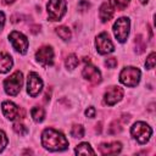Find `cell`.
<instances>
[{
  "label": "cell",
  "instance_id": "cell-28",
  "mask_svg": "<svg viewBox=\"0 0 156 156\" xmlns=\"http://www.w3.org/2000/svg\"><path fill=\"white\" fill-rule=\"evenodd\" d=\"M105 66L108 67V68H115L117 66V60L116 57H108L106 61H105Z\"/></svg>",
  "mask_w": 156,
  "mask_h": 156
},
{
  "label": "cell",
  "instance_id": "cell-19",
  "mask_svg": "<svg viewBox=\"0 0 156 156\" xmlns=\"http://www.w3.org/2000/svg\"><path fill=\"white\" fill-rule=\"evenodd\" d=\"M56 33H57V35H58L61 39H63V40H68V39L71 38V29H69L68 27H66V26L57 27V28H56Z\"/></svg>",
  "mask_w": 156,
  "mask_h": 156
},
{
  "label": "cell",
  "instance_id": "cell-10",
  "mask_svg": "<svg viewBox=\"0 0 156 156\" xmlns=\"http://www.w3.org/2000/svg\"><path fill=\"white\" fill-rule=\"evenodd\" d=\"M43 88V80L41 78L35 73L30 72L28 74V82H27V91L32 98H35Z\"/></svg>",
  "mask_w": 156,
  "mask_h": 156
},
{
  "label": "cell",
  "instance_id": "cell-2",
  "mask_svg": "<svg viewBox=\"0 0 156 156\" xmlns=\"http://www.w3.org/2000/svg\"><path fill=\"white\" fill-rule=\"evenodd\" d=\"M22 84H23V76L20 71L15 72L13 74H11L9 78L5 79L4 82V88H5V91L9 94V95H17L22 88Z\"/></svg>",
  "mask_w": 156,
  "mask_h": 156
},
{
  "label": "cell",
  "instance_id": "cell-4",
  "mask_svg": "<svg viewBox=\"0 0 156 156\" xmlns=\"http://www.w3.org/2000/svg\"><path fill=\"white\" fill-rule=\"evenodd\" d=\"M46 9H48V15L50 21H60L66 13V1L49 0Z\"/></svg>",
  "mask_w": 156,
  "mask_h": 156
},
{
  "label": "cell",
  "instance_id": "cell-23",
  "mask_svg": "<svg viewBox=\"0 0 156 156\" xmlns=\"http://www.w3.org/2000/svg\"><path fill=\"white\" fill-rule=\"evenodd\" d=\"M13 130H15L17 134H20V135H26V134L28 133V128H27L23 123H21V122H16V123L13 124Z\"/></svg>",
  "mask_w": 156,
  "mask_h": 156
},
{
  "label": "cell",
  "instance_id": "cell-21",
  "mask_svg": "<svg viewBox=\"0 0 156 156\" xmlns=\"http://www.w3.org/2000/svg\"><path fill=\"white\" fill-rule=\"evenodd\" d=\"M71 135L73 138H83L84 135V128L80 124H74L71 129Z\"/></svg>",
  "mask_w": 156,
  "mask_h": 156
},
{
  "label": "cell",
  "instance_id": "cell-1",
  "mask_svg": "<svg viewBox=\"0 0 156 156\" xmlns=\"http://www.w3.org/2000/svg\"><path fill=\"white\" fill-rule=\"evenodd\" d=\"M43 146L50 151H62L68 147V141L65 135L52 128H46L41 135Z\"/></svg>",
  "mask_w": 156,
  "mask_h": 156
},
{
  "label": "cell",
  "instance_id": "cell-6",
  "mask_svg": "<svg viewBox=\"0 0 156 156\" xmlns=\"http://www.w3.org/2000/svg\"><path fill=\"white\" fill-rule=\"evenodd\" d=\"M129 20L127 17H122V18H118L115 24H113V33H115V37L117 38V40L119 43H124L129 35Z\"/></svg>",
  "mask_w": 156,
  "mask_h": 156
},
{
  "label": "cell",
  "instance_id": "cell-30",
  "mask_svg": "<svg viewBox=\"0 0 156 156\" xmlns=\"http://www.w3.org/2000/svg\"><path fill=\"white\" fill-rule=\"evenodd\" d=\"M85 116H88V117H90V118L95 117V108H94L93 106L88 107V108L85 110Z\"/></svg>",
  "mask_w": 156,
  "mask_h": 156
},
{
  "label": "cell",
  "instance_id": "cell-11",
  "mask_svg": "<svg viewBox=\"0 0 156 156\" xmlns=\"http://www.w3.org/2000/svg\"><path fill=\"white\" fill-rule=\"evenodd\" d=\"M35 58L37 61L48 67V66H51L54 63V50L51 46H43L40 48L37 52H35Z\"/></svg>",
  "mask_w": 156,
  "mask_h": 156
},
{
  "label": "cell",
  "instance_id": "cell-18",
  "mask_svg": "<svg viewBox=\"0 0 156 156\" xmlns=\"http://www.w3.org/2000/svg\"><path fill=\"white\" fill-rule=\"evenodd\" d=\"M30 115H32V118L35 121V122H41L45 117V111L43 107H39V106H35L32 108L30 111Z\"/></svg>",
  "mask_w": 156,
  "mask_h": 156
},
{
  "label": "cell",
  "instance_id": "cell-8",
  "mask_svg": "<svg viewBox=\"0 0 156 156\" xmlns=\"http://www.w3.org/2000/svg\"><path fill=\"white\" fill-rule=\"evenodd\" d=\"M95 45H96L98 52L101 54V55L110 54V52H112L113 49H115V46H113V44H112V41H111L108 34L105 33V32H102L101 34H99V35L96 37Z\"/></svg>",
  "mask_w": 156,
  "mask_h": 156
},
{
  "label": "cell",
  "instance_id": "cell-24",
  "mask_svg": "<svg viewBox=\"0 0 156 156\" xmlns=\"http://www.w3.org/2000/svg\"><path fill=\"white\" fill-rule=\"evenodd\" d=\"M121 130H122V126H121L119 121H113V122L110 124V127H108V133H110V134H117V133H119Z\"/></svg>",
  "mask_w": 156,
  "mask_h": 156
},
{
  "label": "cell",
  "instance_id": "cell-16",
  "mask_svg": "<svg viewBox=\"0 0 156 156\" xmlns=\"http://www.w3.org/2000/svg\"><path fill=\"white\" fill-rule=\"evenodd\" d=\"M99 16H100V20H101L102 22H108V21L112 18V16H113V10H112V7H111L107 2L102 4L101 7H100V11H99Z\"/></svg>",
  "mask_w": 156,
  "mask_h": 156
},
{
  "label": "cell",
  "instance_id": "cell-31",
  "mask_svg": "<svg viewBox=\"0 0 156 156\" xmlns=\"http://www.w3.org/2000/svg\"><path fill=\"white\" fill-rule=\"evenodd\" d=\"M4 24H5V15H4V12L0 11V32L2 30Z\"/></svg>",
  "mask_w": 156,
  "mask_h": 156
},
{
  "label": "cell",
  "instance_id": "cell-25",
  "mask_svg": "<svg viewBox=\"0 0 156 156\" xmlns=\"http://www.w3.org/2000/svg\"><path fill=\"white\" fill-rule=\"evenodd\" d=\"M135 50H136V52L138 54H141L143 51H144V49H145V43H144V39L140 37V35H138L136 38H135Z\"/></svg>",
  "mask_w": 156,
  "mask_h": 156
},
{
  "label": "cell",
  "instance_id": "cell-7",
  "mask_svg": "<svg viewBox=\"0 0 156 156\" xmlns=\"http://www.w3.org/2000/svg\"><path fill=\"white\" fill-rule=\"evenodd\" d=\"M9 39L13 46V49L16 51H18L20 54H26L27 52V49H28V39L26 35H23L22 33L17 32V30H13L10 33L9 35Z\"/></svg>",
  "mask_w": 156,
  "mask_h": 156
},
{
  "label": "cell",
  "instance_id": "cell-20",
  "mask_svg": "<svg viewBox=\"0 0 156 156\" xmlns=\"http://www.w3.org/2000/svg\"><path fill=\"white\" fill-rule=\"evenodd\" d=\"M78 58H77V56L74 55V54H71L67 58H66V62H65V65H66V67L68 68V69H74L76 67H77V65H78Z\"/></svg>",
  "mask_w": 156,
  "mask_h": 156
},
{
  "label": "cell",
  "instance_id": "cell-22",
  "mask_svg": "<svg viewBox=\"0 0 156 156\" xmlns=\"http://www.w3.org/2000/svg\"><path fill=\"white\" fill-rule=\"evenodd\" d=\"M130 0H110L111 5L117 10H124Z\"/></svg>",
  "mask_w": 156,
  "mask_h": 156
},
{
  "label": "cell",
  "instance_id": "cell-5",
  "mask_svg": "<svg viewBox=\"0 0 156 156\" xmlns=\"http://www.w3.org/2000/svg\"><path fill=\"white\" fill-rule=\"evenodd\" d=\"M140 71L136 67H126L119 74V80L127 87H135L140 80Z\"/></svg>",
  "mask_w": 156,
  "mask_h": 156
},
{
  "label": "cell",
  "instance_id": "cell-15",
  "mask_svg": "<svg viewBox=\"0 0 156 156\" xmlns=\"http://www.w3.org/2000/svg\"><path fill=\"white\" fill-rule=\"evenodd\" d=\"M12 67V57L5 52L0 54V73H6Z\"/></svg>",
  "mask_w": 156,
  "mask_h": 156
},
{
  "label": "cell",
  "instance_id": "cell-27",
  "mask_svg": "<svg viewBox=\"0 0 156 156\" xmlns=\"http://www.w3.org/2000/svg\"><path fill=\"white\" fill-rule=\"evenodd\" d=\"M6 145H7V138H6L5 133L2 130H0V151H2Z\"/></svg>",
  "mask_w": 156,
  "mask_h": 156
},
{
  "label": "cell",
  "instance_id": "cell-33",
  "mask_svg": "<svg viewBox=\"0 0 156 156\" xmlns=\"http://www.w3.org/2000/svg\"><path fill=\"white\" fill-rule=\"evenodd\" d=\"M140 2H141V4H146V2H147V0H140Z\"/></svg>",
  "mask_w": 156,
  "mask_h": 156
},
{
  "label": "cell",
  "instance_id": "cell-26",
  "mask_svg": "<svg viewBox=\"0 0 156 156\" xmlns=\"http://www.w3.org/2000/svg\"><path fill=\"white\" fill-rule=\"evenodd\" d=\"M145 66H146V68H149V69H151V68L155 67V52H151V54L149 55V57L146 58Z\"/></svg>",
  "mask_w": 156,
  "mask_h": 156
},
{
  "label": "cell",
  "instance_id": "cell-3",
  "mask_svg": "<svg viewBox=\"0 0 156 156\" xmlns=\"http://www.w3.org/2000/svg\"><path fill=\"white\" fill-rule=\"evenodd\" d=\"M130 133L135 138V140L140 144H145L149 141L151 134H152V130L151 128L144 123V122H136L133 124L132 129H130Z\"/></svg>",
  "mask_w": 156,
  "mask_h": 156
},
{
  "label": "cell",
  "instance_id": "cell-17",
  "mask_svg": "<svg viewBox=\"0 0 156 156\" xmlns=\"http://www.w3.org/2000/svg\"><path fill=\"white\" fill-rule=\"evenodd\" d=\"M76 154L78 155H94L95 151L91 149V146L88 143H82L76 147Z\"/></svg>",
  "mask_w": 156,
  "mask_h": 156
},
{
  "label": "cell",
  "instance_id": "cell-14",
  "mask_svg": "<svg viewBox=\"0 0 156 156\" xmlns=\"http://www.w3.org/2000/svg\"><path fill=\"white\" fill-rule=\"evenodd\" d=\"M99 150L102 155H116L118 152H121L122 150V144L118 141H113V143H102L99 146Z\"/></svg>",
  "mask_w": 156,
  "mask_h": 156
},
{
  "label": "cell",
  "instance_id": "cell-29",
  "mask_svg": "<svg viewBox=\"0 0 156 156\" xmlns=\"http://www.w3.org/2000/svg\"><path fill=\"white\" fill-rule=\"evenodd\" d=\"M89 6H90V4H89L88 1H85V0H82V1L78 4V7H79L80 11H85V10H88Z\"/></svg>",
  "mask_w": 156,
  "mask_h": 156
},
{
  "label": "cell",
  "instance_id": "cell-32",
  "mask_svg": "<svg viewBox=\"0 0 156 156\" xmlns=\"http://www.w3.org/2000/svg\"><path fill=\"white\" fill-rule=\"evenodd\" d=\"M13 1H15V0H2L4 4H12Z\"/></svg>",
  "mask_w": 156,
  "mask_h": 156
},
{
  "label": "cell",
  "instance_id": "cell-9",
  "mask_svg": "<svg viewBox=\"0 0 156 156\" xmlns=\"http://www.w3.org/2000/svg\"><path fill=\"white\" fill-rule=\"evenodd\" d=\"M2 112L5 115L6 118L13 121V119H20L24 116V111L22 108H20L18 106H16L13 102L11 101H4L1 105Z\"/></svg>",
  "mask_w": 156,
  "mask_h": 156
},
{
  "label": "cell",
  "instance_id": "cell-12",
  "mask_svg": "<svg viewBox=\"0 0 156 156\" xmlns=\"http://www.w3.org/2000/svg\"><path fill=\"white\" fill-rule=\"evenodd\" d=\"M123 98V90L119 87H110L104 95V101L106 105L112 106L116 102H118Z\"/></svg>",
  "mask_w": 156,
  "mask_h": 156
},
{
  "label": "cell",
  "instance_id": "cell-13",
  "mask_svg": "<svg viewBox=\"0 0 156 156\" xmlns=\"http://www.w3.org/2000/svg\"><path fill=\"white\" fill-rule=\"evenodd\" d=\"M83 77L85 79H88L89 82L94 83V84H98L101 82V73L100 71L95 67V66H91V65H87L84 68H83V72H82Z\"/></svg>",
  "mask_w": 156,
  "mask_h": 156
}]
</instances>
